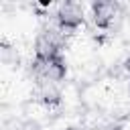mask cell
I'll return each mask as SVG.
<instances>
[{
    "mask_svg": "<svg viewBox=\"0 0 130 130\" xmlns=\"http://www.w3.org/2000/svg\"><path fill=\"white\" fill-rule=\"evenodd\" d=\"M55 55H61V30L45 28L37 35L35 41V61L45 63Z\"/></svg>",
    "mask_w": 130,
    "mask_h": 130,
    "instance_id": "1",
    "label": "cell"
},
{
    "mask_svg": "<svg viewBox=\"0 0 130 130\" xmlns=\"http://www.w3.org/2000/svg\"><path fill=\"white\" fill-rule=\"evenodd\" d=\"M55 20H57V26L61 32L65 30H75L83 24L85 20V12H83V6L77 4V2H65V4H59L57 12H55Z\"/></svg>",
    "mask_w": 130,
    "mask_h": 130,
    "instance_id": "2",
    "label": "cell"
},
{
    "mask_svg": "<svg viewBox=\"0 0 130 130\" xmlns=\"http://www.w3.org/2000/svg\"><path fill=\"white\" fill-rule=\"evenodd\" d=\"M89 10H91L93 24L100 26V28H108L118 14V4H114V2H93L89 6Z\"/></svg>",
    "mask_w": 130,
    "mask_h": 130,
    "instance_id": "3",
    "label": "cell"
},
{
    "mask_svg": "<svg viewBox=\"0 0 130 130\" xmlns=\"http://www.w3.org/2000/svg\"><path fill=\"white\" fill-rule=\"evenodd\" d=\"M20 130H41V128H39V124H37V122L28 120V122H24V124L20 126Z\"/></svg>",
    "mask_w": 130,
    "mask_h": 130,
    "instance_id": "4",
    "label": "cell"
},
{
    "mask_svg": "<svg viewBox=\"0 0 130 130\" xmlns=\"http://www.w3.org/2000/svg\"><path fill=\"white\" fill-rule=\"evenodd\" d=\"M128 87H130V75H128Z\"/></svg>",
    "mask_w": 130,
    "mask_h": 130,
    "instance_id": "5",
    "label": "cell"
}]
</instances>
